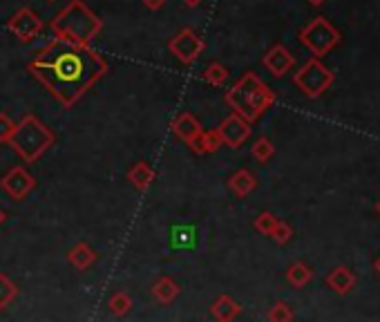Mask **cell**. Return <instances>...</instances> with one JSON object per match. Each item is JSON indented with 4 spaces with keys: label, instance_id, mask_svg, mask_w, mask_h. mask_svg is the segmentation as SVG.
I'll return each mask as SVG.
<instances>
[{
    "label": "cell",
    "instance_id": "6da1fadb",
    "mask_svg": "<svg viewBox=\"0 0 380 322\" xmlns=\"http://www.w3.org/2000/svg\"><path fill=\"white\" fill-rule=\"evenodd\" d=\"M30 74L52 94L65 110L108 74V61L94 47L76 45L63 39L47 43L30 63Z\"/></svg>",
    "mask_w": 380,
    "mask_h": 322
},
{
    "label": "cell",
    "instance_id": "7a4b0ae2",
    "mask_svg": "<svg viewBox=\"0 0 380 322\" xmlns=\"http://www.w3.org/2000/svg\"><path fill=\"white\" fill-rule=\"evenodd\" d=\"M50 30L56 34V39L90 47L92 41L101 34L103 21L83 0H72L52 18Z\"/></svg>",
    "mask_w": 380,
    "mask_h": 322
},
{
    "label": "cell",
    "instance_id": "3957f363",
    "mask_svg": "<svg viewBox=\"0 0 380 322\" xmlns=\"http://www.w3.org/2000/svg\"><path fill=\"white\" fill-rule=\"evenodd\" d=\"M226 106L244 121L255 123L275 103V92L255 72H246L231 90L226 92Z\"/></svg>",
    "mask_w": 380,
    "mask_h": 322
},
{
    "label": "cell",
    "instance_id": "277c9868",
    "mask_svg": "<svg viewBox=\"0 0 380 322\" xmlns=\"http://www.w3.org/2000/svg\"><path fill=\"white\" fill-rule=\"evenodd\" d=\"M54 144H56L54 132L38 117L27 115L23 117L21 123H16L14 135L7 146H12V150L25 164H34V161L41 159Z\"/></svg>",
    "mask_w": 380,
    "mask_h": 322
},
{
    "label": "cell",
    "instance_id": "5b68a950",
    "mask_svg": "<svg viewBox=\"0 0 380 322\" xmlns=\"http://www.w3.org/2000/svg\"><path fill=\"white\" fill-rule=\"evenodd\" d=\"M340 39H342L340 32L327 21L325 16L313 18V21L307 27H302V32H300V43L307 47L316 59L327 56L340 43Z\"/></svg>",
    "mask_w": 380,
    "mask_h": 322
},
{
    "label": "cell",
    "instance_id": "8992f818",
    "mask_svg": "<svg viewBox=\"0 0 380 322\" xmlns=\"http://www.w3.org/2000/svg\"><path fill=\"white\" fill-rule=\"evenodd\" d=\"M293 83L298 85L304 97L316 99L334 85V74H331V70L325 63L313 56L311 61H307L296 74H293Z\"/></svg>",
    "mask_w": 380,
    "mask_h": 322
},
{
    "label": "cell",
    "instance_id": "52a82bcc",
    "mask_svg": "<svg viewBox=\"0 0 380 322\" xmlns=\"http://www.w3.org/2000/svg\"><path fill=\"white\" fill-rule=\"evenodd\" d=\"M168 50L173 52V56L179 63L188 68V65H193L199 59V54L204 52V41L199 39L193 27H184L182 32H177L173 39H170Z\"/></svg>",
    "mask_w": 380,
    "mask_h": 322
},
{
    "label": "cell",
    "instance_id": "ba28073f",
    "mask_svg": "<svg viewBox=\"0 0 380 322\" xmlns=\"http://www.w3.org/2000/svg\"><path fill=\"white\" fill-rule=\"evenodd\" d=\"M0 188H3L14 202H23L25 197L36 188V179L27 173V168L14 166V168L7 170V175L3 179H0Z\"/></svg>",
    "mask_w": 380,
    "mask_h": 322
},
{
    "label": "cell",
    "instance_id": "9c48e42d",
    "mask_svg": "<svg viewBox=\"0 0 380 322\" xmlns=\"http://www.w3.org/2000/svg\"><path fill=\"white\" fill-rule=\"evenodd\" d=\"M7 30L12 32L18 41L30 43L43 32V21L38 18V14L32 12V9H21V12H16L7 21Z\"/></svg>",
    "mask_w": 380,
    "mask_h": 322
},
{
    "label": "cell",
    "instance_id": "30bf717a",
    "mask_svg": "<svg viewBox=\"0 0 380 322\" xmlns=\"http://www.w3.org/2000/svg\"><path fill=\"white\" fill-rule=\"evenodd\" d=\"M220 135H222V141H224V146L228 148H240L246 139L251 137V123L249 121H244L240 115H228L222 123H220Z\"/></svg>",
    "mask_w": 380,
    "mask_h": 322
},
{
    "label": "cell",
    "instance_id": "8fae6325",
    "mask_svg": "<svg viewBox=\"0 0 380 322\" xmlns=\"http://www.w3.org/2000/svg\"><path fill=\"white\" fill-rule=\"evenodd\" d=\"M262 63H264V68L273 74V77L280 79L293 68V65H296V56H293L284 45H273L271 50L264 54Z\"/></svg>",
    "mask_w": 380,
    "mask_h": 322
},
{
    "label": "cell",
    "instance_id": "7c38bea8",
    "mask_svg": "<svg viewBox=\"0 0 380 322\" xmlns=\"http://www.w3.org/2000/svg\"><path fill=\"white\" fill-rule=\"evenodd\" d=\"M173 132H175V137L177 139H182L184 144H195V139L202 135L204 128H202V123H199L190 112H179V115L173 119Z\"/></svg>",
    "mask_w": 380,
    "mask_h": 322
},
{
    "label": "cell",
    "instance_id": "4fadbf2b",
    "mask_svg": "<svg viewBox=\"0 0 380 322\" xmlns=\"http://www.w3.org/2000/svg\"><path fill=\"white\" fill-rule=\"evenodd\" d=\"M327 284L331 291L338 293V296H345V293H349L356 287V276H354V271L347 267H336L327 276Z\"/></svg>",
    "mask_w": 380,
    "mask_h": 322
},
{
    "label": "cell",
    "instance_id": "5bb4252c",
    "mask_svg": "<svg viewBox=\"0 0 380 322\" xmlns=\"http://www.w3.org/2000/svg\"><path fill=\"white\" fill-rule=\"evenodd\" d=\"M150 291H152V298H155L159 305H170V302H175L179 293H182V287H179L173 278L164 276L152 284Z\"/></svg>",
    "mask_w": 380,
    "mask_h": 322
},
{
    "label": "cell",
    "instance_id": "9a60e30c",
    "mask_svg": "<svg viewBox=\"0 0 380 322\" xmlns=\"http://www.w3.org/2000/svg\"><path fill=\"white\" fill-rule=\"evenodd\" d=\"M68 262H70V267H74L76 271H85V269H90L94 262H97V253L92 251L90 244L79 242V244L70 249Z\"/></svg>",
    "mask_w": 380,
    "mask_h": 322
},
{
    "label": "cell",
    "instance_id": "2e32d148",
    "mask_svg": "<svg viewBox=\"0 0 380 322\" xmlns=\"http://www.w3.org/2000/svg\"><path fill=\"white\" fill-rule=\"evenodd\" d=\"M224 146L222 141V135L220 130H204L202 135H199L195 139V144H190V148H193V153L197 155H211V153H217Z\"/></svg>",
    "mask_w": 380,
    "mask_h": 322
},
{
    "label": "cell",
    "instance_id": "e0dca14e",
    "mask_svg": "<svg viewBox=\"0 0 380 322\" xmlns=\"http://www.w3.org/2000/svg\"><path fill=\"white\" fill-rule=\"evenodd\" d=\"M128 182L137 188V191H146V188L155 182V168L146 161H137L135 166L128 170Z\"/></svg>",
    "mask_w": 380,
    "mask_h": 322
},
{
    "label": "cell",
    "instance_id": "ac0fdd59",
    "mask_svg": "<svg viewBox=\"0 0 380 322\" xmlns=\"http://www.w3.org/2000/svg\"><path fill=\"white\" fill-rule=\"evenodd\" d=\"M255 186H258V179H255V175H251L249 170H237V173L228 179V188H231V193L237 195V197H249Z\"/></svg>",
    "mask_w": 380,
    "mask_h": 322
},
{
    "label": "cell",
    "instance_id": "d6986e66",
    "mask_svg": "<svg viewBox=\"0 0 380 322\" xmlns=\"http://www.w3.org/2000/svg\"><path fill=\"white\" fill-rule=\"evenodd\" d=\"M211 314H213L215 320L228 322V320H235L237 316L242 314V307L237 305V302H235L231 296H222V298H217V300L213 302Z\"/></svg>",
    "mask_w": 380,
    "mask_h": 322
},
{
    "label": "cell",
    "instance_id": "ffe728a7",
    "mask_svg": "<svg viewBox=\"0 0 380 322\" xmlns=\"http://www.w3.org/2000/svg\"><path fill=\"white\" fill-rule=\"evenodd\" d=\"M287 280H289L291 287L302 289V287H307V284L313 280V269L309 267V264H304V262H296V264H291V267H289Z\"/></svg>",
    "mask_w": 380,
    "mask_h": 322
},
{
    "label": "cell",
    "instance_id": "44dd1931",
    "mask_svg": "<svg viewBox=\"0 0 380 322\" xmlns=\"http://www.w3.org/2000/svg\"><path fill=\"white\" fill-rule=\"evenodd\" d=\"M202 79H204L208 85H213V88H222V85L228 81V70H226V65L217 63V61L208 63L206 68H204V72H202Z\"/></svg>",
    "mask_w": 380,
    "mask_h": 322
},
{
    "label": "cell",
    "instance_id": "7402d4cb",
    "mask_svg": "<svg viewBox=\"0 0 380 322\" xmlns=\"http://www.w3.org/2000/svg\"><path fill=\"white\" fill-rule=\"evenodd\" d=\"M108 307L114 316H126L128 311L132 309V298L128 296L126 291H117V293H112L110 300H108Z\"/></svg>",
    "mask_w": 380,
    "mask_h": 322
},
{
    "label": "cell",
    "instance_id": "603a6c76",
    "mask_svg": "<svg viewBox=\"0 0 380 322\" xmlns=\"http://www.w3.org/2000/svg\"><path fill=\"white\" fill-rule=\"evenodd\" d=\"M16 296H18L16 284L9 280L5 273H0V309L12 305V302L16 300Z\"/></svg>",
    "mask_w": 380,
    "mask_h": 322
},
{
    "label": "cell",
    "instance_id": "cb8c5ba5",
    "mask_svg": "<svg viewBox=\"0 0 380 322\" xmlns=\"http://www.w3.org/2000/svg\"><path fill=\"white\" fill-rule=\"evenodd\" d=\"M251 155H253L255 159H258L260 164H266V161H269V159L275 155V146H273L271 141L266 139V137H260V139L253 144V148H251Z\"/></svg>",
    "mask_w": 380,
    "mask_h": 322
},
{
    "label": "cell",
    "instance_id": "d4e9b609",
    "mask_svg": "<svg viewBox=\"0 0 380 322\" xmlns=\"http://www.w3.org/2000/svg\"><path fill=\"white\" fill-rule=\"evenodd\" d=\"M275 224H278V217H275L273 213H260L253 222L255 231L262 233V235H269V238H271V233L275 229Z\"/></svg>",
    "mask_w": 380,
    "mask_h": 322
},
{
    "label": "cell",
    "instance_id": "484cf974",
    "mask_svg": "<svg viewBox=\"0 0 380 322\" xmlns=\"http://www.w3.org/2000/svg\"><path fill=\"white\" fill-rule=\"evenodd\" d=\"M269 320L271 322H289V320H293V309L287 305V302H275L269 311Z\"/></svg>",
    "mask_w": 380,
    "mask_h": 322
},
{
    "label": "cell",
    "instance_id": "4316f807",
    "mask_svg": "<svg viewBox=\"0 0 380 322\" xmlns=\"http://www.w3.org/2000/svg\"><path fill=\"white\" fill-rule=\"evenodd\" d=\"M271 238L278 242V244H289V240L293 238V229H291L287 222H280L278 220V224H275V229L271 233Z\"/></svg>",
    "mask_w": 380,
    "mask_h": 322
},
{
    "label": "cell",
    "instance_id": "83f0119b",
    "mask_svg": "<svg viewBox=\"0 0 380 322\" xmlns=\"http://www.w3.org/2000/svg\"><path fill=\"white\" fill-rule=\"evenodd\" d=\"M14 128H16V123L12 121V117L0 112V144H9V139L14 135Z\"/></svg>",
    "mask_w": 380,
    "mask_h": 322
},
{
    "label": "cell",
    "instance_id": "f1b7e54d",
    "mask_svg": "<svg viewBox=\"0 0 380 322\" xmlns=\"http://www.w3.org/2000/svg\"><path fill=\"white\" fill-rule=\"evenodd\" d=\"M141 3H144L150 12H159V9L166 5V0H141Z\"/></svg>",
    "mask_w": 380,
    "mask_h": 322
},
{
    "label": "cell",
    "instance_id": "f546056e",
    "mask_svg": "<svg viewBox=\"0 0 380 322\" xmlns=\"http://www.w3.org/2000/svg\"><path fill=\"white\" fill-rule=\"evenodd\" d=\"M182 3L186 5V7H199L204 3V0H182Z\"/></svg>",
    "mask_w": 380,
    "mask_h": 322
},
{
    "label": "cell",
    "instance_id": "4dcf8cb0",
    "mask_svg": "<svg viewBox=\"0 0 380 322\" xmlns=\"http://www.w3.org/2000/svg\"><path fill=\"white\" fill-rule=\"evenodd\" d=\"M5 220H7V213L3 211V208H0V226H3V224H5Z\"/></svg>",
    "mask_w": 380,
    "mask_h": 322
},
{
    "label": "cell",
    "instance_id": "1f68e13d",
    "mask_svg": "<svg viewBox=\"0 0 380 322\" xmlns=\"http://www.w3.org/2000/svg\"><path fill=\"white\" fill-rule=\"evenodd\" d=\"M374 269L378 271V276H380V255H378V258H376V262H374Z\"/></svg>",
    "mask_w": 380,
    "mask_h": 322
},
{
    "label": "cell",
    "instance_id": "d6a6232c",
    "mask_svg": "<svg viewBox=\"0 0 380 322\" xmlns=\"http://www.w3.org/2000/svg\"><path fill=\"white\" fill-rule=\"evenodd\" d=\"M307 3H311L313 7H318V5H322V3H325V0H307Z\"/></svg>",
    "mask_w": 380,
    "mask_h": 322
},
{
    "label": "cell",
    "instance_id": "836d02e7",
    "mask_svg": "<svg viewBox=\"0 0 380 322\" xmlns=\"http://www.w3.org/2000/svg\"><path fill=\"white\" fill-rule=\"evenodd\" d=\"M376 213L380 215V200H378V204H376Z\"/></svg>",
    "mask_w": 380,
    "mask_h": 322
},
{
    "label": "cell",
    "instance_id": "e575fe53",
    "mask_svg": "<svg viewBox=\"0 0 380 322\" xmlns=\"http://www.w3.org/2000/svg\"><path fill=\"white\" fill-rule=\"evenodd\" d=\"M47 3H56V0H47Z\"/></svg>",
    "mask_w": 380,
    "mask_h": 322
}]
</instances>
